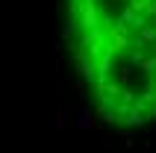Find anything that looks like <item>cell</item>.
Returning <instances> with one entry per match:
<instances>
[{
	"instance_id": "cell-1",
	"label": "cell",
	"mask_w": 156,
	"mask_h": 153,
	"mask_svg": "<svg viewBox=\"0 0 156 153\" xmlns=\"http://www.w3.org/2000/svg\"><path fill=\"white\" fill-rule=\"evenodd\" d=\"M68 38L100 118L118 127L156 118V0H71Z\"/></svg>"
}]
</instances>
